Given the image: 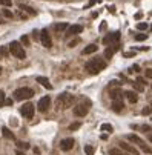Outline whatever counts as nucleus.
Returning a JSON list of instances; mask_svg holds the SVG:
<instances>
[{"mask_svg":"<svg viewBox=\"0 0 152 155\" xmlns=\"http://www.w3.org/2000/svg\"><path fill=\"white\" fill-rule=\"evenodd\" d=\"M2 135L5 137V138H8V140H14V134L8 129V127H2Z\"/></svg>","mask_w":152,"mask_h":155,"instance_id":"412c9836","label":"nucleus"},{"mask_svg":"<svg viewBox=\"0 0 152 155\" xmlns=\"http://www.w3.org/2000/svg\"><path fill=\"white\" fill-rule=\"evenodd\" d=\"M97 3H100V0H91V2H89V3L85 6V10H89L91 6H94V5H97Z\"/></svg>","mask_w":152,"mask_h":155,"instance_id":"f704fd0d","label":"nucleus"},{"mask_svg":"<svg viewBox=\"0 0 152 155\" xmlns=\"http://www.w3.org/2000/svg\"><path fill=\"white\" fill-rule=\"evenodd\" d=\"M83 31V26L82 25H71L69 28L66 29V35L69 37V35H77Z\"/></svg>","mask_w":152,"mask_h":155,"instance_id":"f8f14e48","label":"nucleus"},{"mask_svg":"<svg viewBox=\"0 0 152 155\" xmlns=\"http://www.w3.org/2000/svg\"><path fill=\"white\" fill-rule=\"evenodd\" d=\"M141 114H143V115H151V114H152V107H151V106H146V107L141 111Z\"/></svg>","mask_w":152,"mask_h":155,"instance_id":"c756f323","label":"nucleus"},{"mask_svg":"<svg viewBox=\"0 0 152 155\" xmlns=\"http://www.w3.org/2000/svg\"><path fill=\"white\" fill-rule=\"evenodd\" d=\"M17 14H19V17H20V19H26V17H28V15H26V14H23L22 11H19V12H17Z\"/></svg>","mask_w":152,"mask_h":155,"instance_id":"79ce46f5","label":"nucleus"},{"mask_svg":"<svg viewBox=\"0 0 152 155\" xmlns=\"http://www.w3.org/2000/svg\"><path fill=\"white\" fill-rule=\"evenodd\" d=\"M118 144H120V149H123L124 152H128L131 155H138V151L135 148H132L131 144H128L126 141H118Z\"/></svg>","mask_w":152,"mask_h":155,"instance_id":"9b49d317","label":"nucleus"},{"mask_svg":"<svg viewBox=\"0 0 152 155\" xmlns=\"http://www.w3.org/2000/svg\"><path fill=\"white\" fill-rule=\"evenodd\" d=\"M91 102H89L88 98H83L82 103H77L74 106V115L75 117H85L88 112H89V107H91Z\"/></svg>","mask_w":152,"mask_h":155,"instance_id":"7ed1b4c3","label":"nucleus"},{"mask_svg":"<svg viewBox=\"0 0 152 155\" xmlns=\"http://www.w3.org/2000/svg\"><path fill=\"white\" fill-rule=\"evenodd\" d=\"M149 141H151V143H152V134H151V135H149Z\"/></svg>","mask_w":152,"mask_h":155,"instance_id":"de8ad7c7","label":"nucleus"},{"mask_svg":"<svg viewBox=\"0 0 152 155\" xmlns=\"http://www.w3.org/2000/svg\"><path fill=\"white\" fill-rule=\"evenodd\" d=\"M102 132H112V126L108 124V123L102 124Z\"/></svg>","mask_w":152,"mask_h":155,"instance_id":"a878e982","label":"nucleus"},{"mask_svg":"<svg viewBox=\"0 0 152 155\" xmlns=\"http://www.w3.org/2000/svg\"><path fill=\"white\" fill-rule=\"evenodd\" d=\"M34 95V91L31 88H19L14 91V100L22 102V100H28Z\"/></svg>","mask_w":152,"mask_h":155,"instance_id":"20e7f679","label":"nucleus"},{"mask_svg":"<svg viewBox=\"0 0 152 155\" xmlns=\"http://www.w3.org/2000/svg\"><path fill=\"white\" fill-rule=\"evenodd\" d=\"M106 68V63L103 61V58H100V57H95V58H91L86 65H85V69L89 72V74H92V75H95V74H98L100 71H103Z\"/></svg>","mask_w":152,"mask_h":155,"instance_id":"f257e3e1","label":"nucleus"},{"mask_svg":"<svg viewBox=\"0 0 152 155\" xmlns=\"http://www.w3.org/2000/svg\"><path fill=\"white\" fill-rule=\"evenodd\" d=\"M140 149H141L143 152H145V154H152V149L149 148V146H148L146 143H143V144L140 146Z\"/></svg>","mask_w":152,"mask_h":155,"instance_id":"393cba45","label":"nucleus"},{"mask_svg":"<svg viewBox=\"0 0 152 155\" xmlns=\"http://www.w3.org/2000/svg\"><path fill=\"white\" fill-rule=\"evenodd\" d=\"M132 85H134V88H135L137 91H140V92H141V91H143V89H145V86H141V85H138V83H137V81H132Z\"/></svg>","mask_w":152,"mask_h":155,"instance_id":"e433bc0d","label":"nucleus"},{"mask_svg":"<svg viewBox=\"0 0 152 155\" xmlns=\"http://www.w3.org/2000/svg\"><path fill=\"white\" fill-rule=\"evenodd\" d=\"M98 51V46L97 45H89V46H86L85 49H83V54L86 56V54H92V52H97Z\"/></svg>","mask_w":152,"mask_h":155,"instance_id":"4be33fe9","label":"nucleus"},{"mask_svg":"<svg viewBox=\"0 0 152 155\" xmlns=\"http://www.w3.org/2000/svg\"><path fill=\"white\" fill-rule=\"evenodd\" d=\"M120 40V32L118 31H115V32H109V34H106L104 37H103V45H115V42H118Z\"/></svg>","mask_w":152,"mask_h":155,"instance_id":"423d86ee","label":"nucleus"},{"mask_svg":"<svg viewBox=\"0 0 152 155\" xmlns=\"http://www.w3.org/2000/svg\"><path fill=\"white\" fill-rule=\"evenodd\" d=\"M71 25H68L66 22H63V23H56L54 25V31H57V32H61V31H66L68 28H69Z\"/></svg>","mask_w":152,"mask_h":155,"instance_id":"6ab92c4d","label":"nucleus"},{"mask_svg":"<svg viewBox=\"0 0 152 155\" xmlns=\"http://www.w3.org/2000/svg\"><path fill=\"white\" fill-rule=\"evenodd\" d=\"M141 15H143L141 12H137V14H135V19H141Z\"/></svg>","mask_w":152,"mask_h":155,"instance_id":"a18cd8bd","label":"nucleus"},{"mask_svg":"<svg viewBox=\"0 0 152 155\" xmlns=\"http://www.w3.org/2000/svg\"><path fill=\"white\" fill-rule=\"evenodd\" d=\"M135 81H137V83H138V85H141V86H145V85H146V81H145V78H141V77H137V80H135Z\"/></svg>","mask_w":152,"mask_h":155,"instance_id":"ea45409f","label":"nucleus"},{"mask_svg":"<svg viewBox=\"0 0 152 155\" xmlns=\"http://www.w3.org/2000/svg\"><path fill=\"white\" fill-rule=\"evenodd\" d=\"M121 91L120 89H112L111 91V98L114 100V102H115V100H121Z\"/></svg>","mask_w":152,"mask_h":155,"instance_id":"aec40b11","label":"nucleus"},{"mask_svg":"<svg viewBox=\"0 0 152 155\" xmlns=\"http://www.w3.org/2000/svg\"><path fill=\"white\" fill-rule=\"evenodd\" d=\"M5 102H6V98H5V92H3V91H0V107H2V106L5 105Z\"/></svg>","mask_w":152,"mask_h":155,"instance_id":"2f4dec72","label":"nucleus"},{"mask_svg":"<svg viewBox=\"0 0 152 155\" xmlns=\"http://www.w3.org/2000/svg\"><path fill=\"white\" fill-rule=\"evenodd\" d=\"M15 155H25V154H23L22 151H19V149H17V151H15Z\"/></svg>","mask_w":152,"mask_h":155,"instance_id":"49530a36","label":"nucleus"},{"mask_svg":"<svg viewBox=\"0 0 152 155\" xmlns=\"http://www.w3.org/2000/svg\"><path fill=\"white\" fill-rule=\"evenodd\" d=\"M124 97L128 98L129 103H137L138 102V95H137L135 91H126V92H124Z\"/></svg>","mask_w":152,"mask_h":155,"instance_id":"ddd939ff","label":"nucleus"},{"mask_svg":"<svg viewBox=\"0 0 152 155\" xmlns=\"http://www.w3.org/2000/svg\"><path fill=\"white\" fill-rule=\"evenodd\" d=\"M40 42H42V46H45V48H51L52 46V40H51V35H49L48 29H42Z\"/></svg>","mask_w":152,"mask_h":155,"instance_id":"0eeeda50","label":"nucleus"},{"mask_svg":"<svg viewBox=\"0 0 152 155\" xmlns=\"http://www.w3.org/2000/svg\"><path fill=\"white\" fill-rule=\"evenodd\" d=\"M19 6H20V11H25L26 14H29V15H35V14H37V12H35V10H32V8H31V6H28V5L20 3Z\"/></svg>","mask_w":152,"mask_h":155,"instance_id":"a211bd4d","label":"nucleus"},{"mask_svg":"<svg viewBox=\"0 0 152 155\" xmlns=\"http://www.w3.org/2000/svg\"><path fill=\"white\" fill-rule=\"evenodd\" d=\"M145 74H146V77H148V78H152V69H146Z\"/></svg>","mask_w":152,"mask_h":155,"instance_id":"a19ab883","label":"nucleus"},{"mask_svg":"<svg viewBox=\"0 0 152 155\" xmlns=\"http://www.w3.org/2000/svg\"><path fill=\"white\" fill-rule=\"evenodd\" d=\"M128 141L135 143V144H138V146H141L143 143H145V141H143V140L140 138V137H137L135 134H129V135H128Z\"/></svg>","mask_w":152,"mask_h":155,"instance_id":"dca6fc26","label":"nucleus"},{"mask_svg":"<svg viewBox=\"0 0 152 155\" xmlns=\"http://www.w3.org/2000/svg\"><path fill=\"white\" fill-rule=\"evenodd\" d=\"M3 15L6 17V19H12V17H14V14L10 10H3Z\"/></svg>","mask_w":152,"mask_h":155,"instance_id":"72a5a7b5","label":"nucleus"},{"mask_svg":"<svg viewBox=\"0 0 152 155\" xmlns=\"http://www.w3.org/2000/svg\"><path fill=\"white\" fill-rule=\"evenodd\" d=\"M109 155H131V154L123 152V151H121V149H118V148H112V149L109 151Z\"/></svg>","mask_w":152,"mask_h":155,"instance_id":"5701e85b","label":"nucleus"},{"mask_svg":"<svg viewBox=\"0 0 152 155\" xmlns=\"http://www.w3.org/2000/svg\"><path fill=\"white\" fill-rule=\"evenodd\" d=\"M111 107H112L114 112H121L123 107H124V105H123L121 100H115V102H112V106Z\"/></svg>","mask_w":152,"mask_h":155,"instance_id":"2eb2a0df","label":"nucleus"},{"mask_svg":"<svg viewBox=\"0 0 152 155\" xmlns=\"http://www.w3.org/2000/svg\"><path fill=\"white\" fill-rule=\"evenodd\" d=\"M5 105H6V106H11V105H12V100H11V98H8L6 102H5Z\"/></svg>","mask_w":152,"mask_h":155,"instance_id":"37998d69","label":"nucleus"},{"mask_svg":"<svg viewBox=\"0 0 152 155\" xmlns=\"http://www.w3.org/2000/svg\"><path fill=\"white\" fill-rule=\"evenodd\" d=\"M20 114H22L25 118H32V117H34V105H31V103L23 105L22 109H20Z\"/></svg>","mask_w":152,"mask_h":155,"instance_id":"1a4fd4ad","label":"nucleus"},{"mask_svg":"<svg viewBox=\"0 0 152 155\" xmlns=\"http://www.w3.org/2000/svg\"><path fill=\"white\" fill-rule=\"evenodd\" d=\"M22 43L25 45V46H28V45H29V37H28V35H23V37H22Z\"/></svg>","mask_w":152,"mask_h":155,"instance_id":"58836bf2","label":"nucleus"},{"mask_svg":"<svg viewBox=\"0 0 152 155\" xmlns=\"http://www.w3.org/2000/svg\"><path fill=\"white\" fill-rule=\"evenodd\" d=\"M75 97L74 95H71V94H61V95H58V98H57V102H56V105H57V109H66V107H71V106H74L75 105Z\"/></svg>","mask_w":152,"mask_h":155,"instance_id":"f03ea898","label":"nucleus"},{"mask_svg":"<svg viewBox=\"0 0 152 155\" xmlns=\"http://www.w3.org/2000/svg\"><path fill=\"white\" fill-rule=\"evenodd\" d=\"M10 52L12 54L15 58H20V60H23L26 57V52H25L23 46H22L19 42H11L10 43Z\"/></svg>","mask_w":152,"mask_h":155,"instance_id":"39448f33","label":"nucleus"},{"mask_svg":"<svg viewBox=\"0 0 152 155\" xmlns=\"http://www.w3.org/2000/svg\"><path fill=\"white\" fill-rule=\"evenodd\" d=\"M149 26H148V23H138L137 25V29L138 31H145V29H148Z\"/></svg>","mask_w":152,"mask_h":155,"instance_id":"7c9ffc66","label":"nucleus"},{"mask_svg":"<svg viewBox=\"0 0 152 155\" xmlns=\"http://www.w3.org/2000/svg\"><path fill=\"white\" fill-rule=\"evenodd\" d=\"M94 152H95V151H94L92 146H89V144L85 146V154H86V155H94Z\"/></svg>","mask_w":152,"mask_h":155,"instance_id":"cd10ccee","label":"nucleus"},{"mask_svg":"<svg viewBox=\"0 0 152 155\" xmlns=\"http://www.w3.org/2000/svg\"><path fill=\"white\" fill-rule=\"evenodd\" d=\"M140 131H143V132H151L152 127L148 126V124H143V126H140Z\"/></svg>","mask_w":152,"mask_h":155,"instance_id":"c9c22d12","label":"nucleus"},{"mask_svg":"<svg viewBox=\"0 0 152 155\" xmlns=\"http://www.w3.org/2000/svg\"><path fill=\"white\" fill-rule=\"evenodd\" d=\"M8 54H10V48H6V46H0V58H5Z\"/></svg>","mask_w":152,"mask_h":155,"instance_id":"b1692460","label":"nucleus"},{"mask_svg":"<svg viewBox=\"0 0 152 155\" xmlns=\"http://www.w3.org/2000/svg\"><path fill=\"white\" fill-rule=\"evenodd\" d=\"M74 143H75L74 138H63L60 141V149L63 152H68V151H71L74 148Z\"/></svg>","mask_w":152,"mask_h":155,"instance_id":"9d476101","label":"nucleus"},{"mask_svg":"<svg viewBox=\"0 0 152 155\" xmlns=\"http://www.w3.org/2000/svg\"><path fill=\"white\" fill-rule=\"evenodd\" d=\"M0 74H2V68H0Z\"/></svg>","mask_w":152,"mask_h":155,"instance_id":"09e8293b","label":"nucleus"},{"mask_svg":"<svg viewBox=\"0 0 152 155\" xmlns=\"http://www.w3.org/2000/svg\"><path fill=\"white\" fill-rule=\"evenodd\" d=\"M148 39V34H138V35H135V40H138V42H143V40H146Z\"/></svg>","mask_w":152,"mask_h":155,"instance_id":"473e14b6","label":"nucleus"},{"mask_svg":"<svg viewBox=\"0 0 152 155\" xmlns=\"http://www.w3.org/2000/svg\"><path fill=\"white\" fill-rule=\"evenodd\" d=\"M117 51H118V46H117V45H111L108 49H104V57H106V58H111Z\"/></svg>","mask_w":152,"mask_h":155,"instance_id":"4468645a","label":"nucleus"},{"mask_svg":"<svg viewBox=\"0 0 152 155\" xmlns=\"http://www.w3.org/2000/svg\"><path fill=\"white\" fill-rule=\"evenodd\" d=\"M37 81H39V83L43 86V88H46V89H52V85L49 83V80L46 78V77H37Z\"/></svg>","mask_w":152,"mask_h":155,"instance_id":"f3484780","label":"nucleus"},{"mask_svg":"<svg viewBox=\"0 0 152 155\" xmlns=\"http://www.w3.org/2000/svg\"><path fill=\"white\" fill-rule=\"evenodd\" d=\"M0 3L8 8V6H11V5H12V0H0Z\"/></svg>","mask_w":152,"mask_h":155,"instance_id":"4c0bfd02","label":"nucleus"},{"mask_svg":"<svg viewBox=\"0 0 152 155\" xmlns=\"http://www.w3.org/2000/svg\"><path fill=\"white\" fill-rule=\"evenodd\" d=\"M75 45H77V42H71V43H69V48H74Z\"/></svg>","mask_w":152,"mask_h":155,"instance_id":"c03bdc74","label":"nucleus"},{"mask_svg":"<svg viewBox=\"0 0 152 155\" xmlns=\"http://www.w3.org/2000/svg\"><path fill=\"white\" fill-rule=\"evenodd\" d=\"M17 148L19 149H29V144L25 141H17Z\"/></svg>","mask_w":152,"mask_h":155,"instance_id":"bb28decb","label":"nucleus"},{"mask_svg":"<svg viewBox=\"0 0 152 155\" xmlns=\"http://www.w3.org/2000/svg\"><path fill=\"white\" fill-rule=\"evenodd\" d=\"M49 105H51V97H49V95H45V97H42V98L39 100L37 107H39L40 112H46L48 107H49Z\"/></svg>","mask_w":152,"mask_h":155,"instance_id":"6e6552de","label":"nucleus"},{"mask_svg":"<svg viewBox=\"0 0 152 155\" xmlns=\"http://www.w3.org/2000/svg\"><path fill=\"white\" fill-rule=\"evenodd\" d=\"M80 126H82V123H80V121H75V123H72V124H69V131H77Z\"/></svg>","mask_w":152,"mask_h":155,"instance_id":"c85d7f7f","label":"nucleus"}]
</instances>
